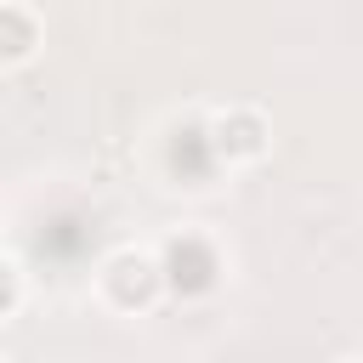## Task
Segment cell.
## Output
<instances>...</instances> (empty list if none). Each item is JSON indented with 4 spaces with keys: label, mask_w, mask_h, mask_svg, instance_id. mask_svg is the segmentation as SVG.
Here are the masks:
<instances>
[{
    "label": "cell",
    "mask_w": 363,
    "mask_h": 363,
    "mask_svg": "<svg viewBox=\"0 0 363 363\" xmlns=\"http://www.w3.org/2000/svg\"><path fill=\"white\" fill-rule=\"evenodd\" d=\"M159 284H164V267H159L147 250H119V255H108L102 272H96V289H102V301H108L113 312L153 306Z\"/></svg>",
    "instance_id": "6da1fadb"
},
{
    "label": "cell",
    "mask_w": 363,
    "mask_h": 363,
    "mask_svg": "<svg viewBox=\"0 0 363 363\" xmlns=\"http://www.w3.org/2000/svg\"><path fill=\"white\" fill-rule=\"evenodd\" d=\"M210 142L227 164H255L267 147H272V125L255 113V108H227L210 119Z\"/></svg>",
    "instance_id": "7a4b0ae2"
},
{
    "label": "cell",
    "mask_w": 363,
    "mask_h": 363,
    "mask_svg": "<svg viewBox=\"0 0 363 363\" xmlns=\"http://www.w3.org/2000/svg\"><path fill=\"white\" fill-rule=\"evenodd\" d=\"M34 45H40V23H34V11L28 6H0V62L6 68H23L28 57H34Z\"/></svg>",
    "instance_id": "3957f363"
},
{
    "label": "cell",
    "mask_w": 363,
    "mask_h": 363,
    "mask_svg": "<svg viewBox=\"0 0 363 363\" xmlns=\"http://www.w3.org/2000/svg\"><path fill=\"white\" fill-rule=\"evenodd\" d=\"M17 301H23V267H17V255H6V295H0V318H17Z\"/></svg>",
    "instance_id": "277c9868"
}]
</instances>
